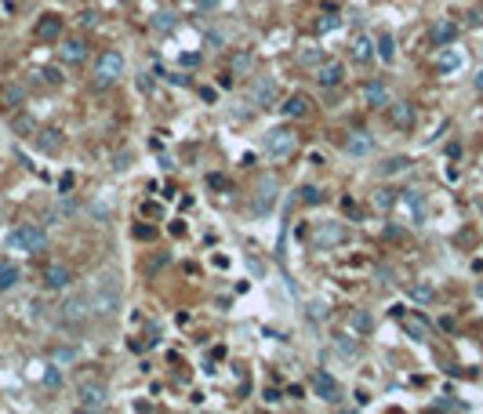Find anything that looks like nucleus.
Segmentation results:
<instances>
[{
    "label": "nucleus",
    "instance_id": "c85d7f7f",
    "mask_svg": "<svg viewBox=\"0 0 483 414\" xmlns=\"http://www.w3.org/2000/svg\"><path fill=\"white\" fill-rule=\"evenodd\" d=\"M411 167V156H389V160L382 164V174H400Z\"/></svg>",
    "mask_w": 483,
    "mask_h": 414
},
{
    "label": "nucleus",
    "instance_id": "7c9ffc66",
    "mask_svg": "<svg viewBox=\"0 0 483 414\" xmlns=\"http://www.w3.org/2000/svg\"><path fill=\"white\" fill-rule=\"evenodd\" d=\"M334 345L342 349L345 356H360V345H357V338H352V334H338V338H334Z\"/></svg>",
    "mask_w": 483,
    "mask_h": 414
},
{
    "label": "nucleus",
    "instance_id": "4c0bfd02",
    "mask_svg": "<svg viewBox=\"0 0 483 414\" xmlns=\"http://www.w3.org/2000/svg\"><path fill=\"white\" fill-rule=\"evenodd\" d=\"M37 76H40V81H44V84H51V88H58V84H62V73H58L55 66H51V69H40Z\"/></svg>",
    "mask_w": 483,
    "mask_h": 414
},
{
    "label": "nucleus",
    "instance_id": "473e14b6",
    "mask_svg": "<svg viewBox=\"0 0 483 414\" xmlns=\"http://www.w3.org/2000/svg\"><path fill=\"white\" fill-rule=\"evenodd\" d=\"M298 200H302V204H313V207H316V204H324V193H320L316 185H302V189H298Z\"/></svg>",
    "mask_w": 483,
    "mask_h": 414
},
{
    "label": "nucleus",
    "instance_id": "e433bc0d",
    "mask_svg": "<svg viewBox=\"0 0 483 414\" xmlns=\"http://www.w3.org/2000/svg\"><path fill=\"white\" fill-rule=\"evenodd\" d=\"M302 66H320V47H305V51L298 55Z\"/></svg>",
    "mask_w": 483,
    "mask_h": 414
},
{
    "label": "nucleus",
    "instance_id": "7ed1b4c3",
    "mask_svg": "<svg viewBox=\"0 0 483 414\" xmlns=\"http://www.w3.org/2000/svg\"><path fill=\"white\" fill-rule=\"evenodd\" d=\"M124 55L120 51H102L99 55V62H95V84L99 88H106V84H117L120 76H124Z\"/></svg>",
    "mask_w": 483,
    "mask_h": 414
},
{
    "label": "nucleus",
    "instance_id": "c03bdc74",
    "mask_svg": "<svg viewBox=\"0 0 483 414\" xmlns=\"http://www.w3.org/2000/svg\"><path fill=\"white\" fill-rule=\"evenodd\" d=\"M436 407H440V411H461V404H458V400H455V404H450V400H440Z\"/></svg>",
    "mask_w": 483,
    "mask_h": 414
},
{
    "label": "nucleus",
    "instance_id": "5701e85b",
    "mask_svg": "<svg viewBox=\"0 0 483 414\" xmlns=\"http://www.w3.org/2000/svg\"><path fill=\"white\" fill-rule=\"evenodd\" d=\"M37 149L40 153H58L62 149V131H40L37 135Z\"/></svg>",
    "mask_w": 483,
    "mask_h": 414
},
{
    "label": "nucleus",
    "instance_id": "f704fd0d",
    "mask_svg": "<svg viewBox=\"0 0 483 414\" xmlns=\"http://www.w3.org/2000/svg\"><path fill=\"white\" fill-rule=\"evenodd\" d=\"M349 320H352V327H357V331H371V327H375V320H371L367 313H360V309H352Z\"/></svg>",
    "mask_w": 483,
    "mask_h": 414
},
{
    "label": "nucleus",
    "instance_id": "6ab92c4d",
    "mask_svg": "<svg viewBox=\"0 0 483 414\" xmlns=\"http://www.w3.org/2000/svg\"><path fill=\"white\" fill-rule=\"evenodd\" d=\"M363 102L367 106H389V88H385L382 81L363 84Z\"/></svg>",
    "mask_w": 483,
    "mask_h": 414
},
{
    "label": "nucleus",
    "instance_id": "2f4dec72",
    "mask_svg": "<svg viewBox=\"0 0 483 414\" xmlns=\"http://www.w3.org/2000/svg\"><path fill=\"white\" fill-rule=\"evenodd\" d=\"M40 381H44L47 389H58V386H62V371L55 367V363H47V367H44V374H40Z\"/></svg>",
    "mask_w": 483,
    "mask_h": 414
},
{
    "label": "nucleus",
    "instance_id": "20e7f679",
    "mask_svg": "<svg viewBox=\"0 0 483 414\" xmlns=\"http://www.w3.org/2000/svg\"><path fill=\"white\" fill-rule=\"evenodd\" d=\"M309 389H313V396H320L324 404H338V400H342V386H338V378H334L331 371H313V374H309Z\"/></svg>",
    "mask_w": 483,
    "mask_h": 414
},
{
    "label": "nucleus",
    "instance_id": "a878e982",
    "mask_svg": "<svg viewBox=\"0 0 483 414\" xmlns=\"http://www.w3.org/2000/svg\"><path fill=\"white\" fill-rule=\"evenodd\" d=\"M378 58L385 62V66H389V62L396 58V40H393L389 33H382V37H378Z\"/></svg>",
    "mask_w": 483,
    "mask_h": 414
},
{
    "label": "nucleus",
    "instance_id": "39448f33",
    "mask_svg": "<svg viewBox=\"0 0 483 414\" xmlns=\"http://www.w3.org/2000/svg\"><path fill=\"white\" fill-rule=\"evenodd\" d=\"M298 149V138L291 127H272V131L265 135V153L269 156H291Z\"/></svg>",
    "mask_w": 483,
    "mask_h": 414
},
{
    "label": "nucleus",
    "instance_id": "4be33fe9",
    "mask_svg": "<svg viewBox=\"0 0 483 414\" xmlns=\"http://www.w3.org/2000/svg\"><path fill=\"white\" fill-rule=\"evenodd\" d=\"M19 280H22L19 265H11V262H0V295H4V291H11Z\"/></svg>",
    "mask_w": 483,
    "mask_h": 414
},
{
    "label": "nucleus",
    "instance_id": "c756f323",
    "mask_svg": "<svg viewBox=\"0 0 483 414\" xmlns=\"http://www.w3.org/2000/svg\"><path fill=\"white\" fill-rule=\"evenodd\" d=\"M371 55H375V44L367 40V37H360L357 44H352V58H357V62H367Z\"/></svg>",
    "mask_w": 483,
    "mask_h": 414
},
{
    "label": "nucleus",
    "instance_id": "f257e3e1",
    "mask_svg": "<svg viewBox=\"0 0 483 414\" xmlns=\"http://www.w3.org/2000/svg\"><path fill=\"white\" fill-rule=\"evenodd\" d=\"M8 247L11 251H26V254H37L47 247V233L37 226V222H26V226H15L8 233Z\"/></svg>",
    "mask_w": 483,
    "mask_h": 414
},
{
    "label": "nucleus",
    "instance_id": "cd10ccee",
    "mask_svg": "<svg viewBox=\"0 0 483 414\" xmlns=\"http://www.w3.org/2000/svg\"><path fill=\"white\" fill-rule=\"evenodd\" d=\"M272 189H277V182H272V179H265V182H262V193H259V204H254V215H265V211H269Z\"/></svg>",
    "mask_w": 483,
    "mask_h": 414
},
{
    "label": "nucleus",
    "instance_id": "a18cd8bd",
    "mask_svg": "<svg viewBox=\"0 0 483 414\" xmlns=\"http://www.w3.org/2000/svg\"><path fill=\"white\" fill-rule=\"evenodd\" d=\"M473 84H476V91H483V69L476 73V81H473Z\"/></svg>",
    "mask_w": 483,
    "mask_h": 414
},
{
    "label": "nucleus",
    "instance_id": "58836bf2",
    "mask_svg": "<svg viewBox=\"0 0 483 414\" xmlns=\"http://www.w3.org/2000/svg\"><path fill=\"white\" fill-rule=\"evenodd\" d=\"M131 236L135 240H156V229L153 226H131Z\"/></svg>",
    "mask_w": 483,
    "mask_h": 414
},
{
    "label": "nucleus",
    "instance_id": "393cba45",
    "mask_svg": "<svg viewBox=\"0 0 483 414\" xmlns=\"http://www.w3.org/2000/svg\"><path fill=\"white\" fill-rule=\"evenodd\" d=\"M174 26H179V15L174 11H156L153 15V29H160V33H171Z\"/></svg>",
    "mask_w": 483,
    "mask_h": 414
},
{
    "label": "nucleus",
    "instance_id": "a211bd4d",
    "mask_svg": "<svg viewBox=\"0 0 483 414\" xmlns=\"http://www.w3.org/2000/svg\"><path fill=\"white\" fill-rule=\"evenodd\" d=\"M436 69H440V73H458V69H461V55H458L450 44L440 47V55H436Z\"/></svg>",
    "mask_w": 483,
    "mask_h": 414
},
{
    "label": "nucleus",
    "instance_id": "bb28decb",
    "mask_svg": "<svg viewBox=\"0 0 483 414\" xmlns=\"http://www.w3.org/2000/svg\"><path fill=\"white\" fill-rule=\"evenodd\" d=\"M404 204L411 207V215H414V218H422V215H425V200H422V193H418V189H404Z\"/></svg>",
    "mask_w": 483,
    "mask_h": 414
},
{
    "label": "nucleus",
    "instance_id": "ddd939ff",
    "mask_svg": "<svg viewBox=\"0 0 483 414\" xmlns=\"http://www.w3.org/2000/svg\"><path fill=\"white\" fill-rule=\"evenodd\" d=\"M58 58H62V62H69V66H80V62L88 58V44H84V40H62Z\"/></svg>",
    "mask_w": 483,
    "mask_h": 414
},
{
    "label": "nucleus",
    "instance_id": "f8f14e48",
    "mask_svg": "<svg viewBox=\"0 0 483 414\" xmlns=\"http://www.w3.org/2000/svg\"><path fill=\"white\" fill-rule=\"evenodd\" d=\"M400 324H404V334H407V338H414V342H425L429 338V320H425V316H400Z\"/></svg>",
    "mask_w": 483,
    "mask_h": 414
},
{
    "label": "nucleus",
    "instance_id": "72a5a7b5",
    "mask_svg": "<svg viewBox=\"0 0 483 414\" xmlns=\"http://www.w3.org/2000/svg\"><path fill=\"white\" fill-rule=\"evenodd\" d=\"M432 295H436V291H432V283H411V298L414 301H432Z\"/></svg>",
    "mask_w": 483,
    "mask_h": 414
},
{
    "label": "nucleus",
    "instance_id": "9d476101",
    "mask_svg": "<svg viewBox=\"0 0 483 414\" xmlns=\"http://www.w3.org/2000/svg\"><path fill=\"white\" fill-rule=\"evenodd\" d=\"M429 40H432V47H447V44H455V40H458V26H455V19H440L436 26L429 29Z\"/></svg>",
    "mask_w": 483,
    "mask_h": 414
},
{
    "label": "nucleus",
    "instance_id": "0eeeda50",
    "mask_svg": "<svg viewBox=\"0 0 483 414\" xmlns=\"http://www.w3.org/2000/svg\"><path fill=\"white\" fill-rule=\"evenodd\" d=\"M88 316H91V298L88 295H76V298H69L66 306H62V324H66V327L84 324Z\"/></svg>",
    "mask_w": 483,
    "mask_h": 414
},
{
    "label": "nucleus",
    "instance_id": "4468645a",
    "mask_svg": "<svg viewBox=\"0 0 483 414\" xmlns=\"http://www.w3.org/2000/svg\"><path fill=\"white\" fill-rule=\"evenodd\" d=\"M251 102H259V106L277 102V81H272V76H262V81L251 88Z\"/></svg>",
    "mask_w": 483,
    "mask_h": 414
},
{
    "label": "nucleus",
    "instance_id": "ea45409f",
    "mask_svg": "<svg viewBox=\"0 0 483 414\" xmlns=\"http://www.w3.org/2000/svg\"><path fill=\"white\" fill-rule=\"evenodd\" d=\"M55 360H58V363H73V360H76V349H69V345L55 349Z\"/></svg>",
    "mask_w": 483,
    "mask_h": 414
},
{
    "label": "nucleus",
    "instance_id": "1a4fd4ad",
    "mask_svg": "<svg viewBox=\"0 0 483 414\" xmlns=\"http://www.w3.org/2000/svg\"><path fill=\"white\" fill-rule=\"evenodd\" d=\"M73 283V269L69 265H47L44 269V288L47 291H66Z\"/></svg>",
    "mask_w": 483,
    "mask_h": 414
},
{
    "label": "nucleus",
    "instance_id": "c9c22d12",
    "mask_svg": "<svg viewBox=\"0 0 483 414\" xmlns=\"http://www.w3.org/2000/svg\"><path fill=\"white\" fill-rule=\"evenodd\" d=\"M334 26H338V15H320V22H316V33L324 37V33H331Z\"/></svg>",
    "mask_w": 483,
    "mask_h": 414
},
{
    "label": "nucleus",
    "instance_id": "37998d69",
    "mask_svg": "<svg viewBox=\"0 0 483 414\" xmlns=\"http://www.w3.org/2000/svg\"><path fill=\"white\" fill-rule=\"evenodd\" d=\"M218 4H222V0H197V8H200V11H215Z\"/></svg>",
    "mask_w": 483,
    "mask_h": 414
},
{
    "label": "nucleus",
    "instance_id": "49530a36",
    "mask_svg": "<svg viewBox=\"0 0 483 414\" xmlns=\"http://www.w3.org/2000/svg\"><path fill=\"white\" fill-rule=\"evenodd\" d=\"M0 222H4V207H0Z\"/></svg>",
    "mask_w": 483,
    "mask_h": 414
},
{
    "label": "nucleus",
    "instance_id": "a19ab883",
    "mask_svg": "<svg viewBox=\"0 0 483 414\" xmlns=\"http://www.w3.org/2000/svg\"><path fill=\"white\" fill-rule=\"evenodd\" d=\"M247 66H251V55H247V51H244V55H236V62H233V69H236V73H244Z\"/></svg>",
    "mask_w": 483,
    "mask_h": 414
},
{
    "label": "nucleus",
    "instance_id": "f3484780",
    "mask_svg": "<svg viewBox=\"0 0 483 414\" xmlns=\"http://www.w3.org/2000/svg\"><path fill=\"white\" fill-rule=\"evenodd\" d=\"M37 37L40 40H58L62 37V19L58 15H44V19L37 22Z\"/></svg>",
    "mask_w": 483,
    "mask_h": 414
},
{
    "label": "nucleus",
    "instance_id": "2eb2a0df",
    "mask_svg": "<svg viewBox=\"0 0 483 414\" xmlns=\"http://www.w3.org/2000/svg\"><path fill=\"white\" fill-rule=\"evenodd\" d=\"M371 149H375V138L367 135V131H352V135L345 138V153H349V156H367Z\"/></svg>",
    "mask_w": 483,
    "mask_h": 414
},
{
    "label": "nucleus",
    "instance_id": "dca6fc26",
    "mask_svg": "<svg viewBox=\"0 0 483 414\" xmlns=\"http://www.w3.org/2000/svg\"><path fill=\"white\" fill-rule=\"evenodd\" d=\"M389 120H393V127H400V131H411L414 127V106L411 102H396L389 109Z\"/></svg>",
    "mask_w": 483,
    "mask_h": 414
},
{
    "label": "nucleus",
    "instance_id": "f03ea898",
    "mask_svg": "<svg viewBox=\"0 0 483 414\" xmlns=\"http://www.w3.org/2000/svg\"><path fill=\"white\" fill-rule=\"evenodd\" d=\"M91 309L95 313H113L120 306V283L113 280V276H99V283L91 288Z\"/></svg>",
    "mask_w": 483,
    "mask_h": 414
},
{
    "label": "nucleus",
    "instance_id": "b1692460",
    "mask_svg": "<svg viewBox=\"0 0 483 414\" xmlns=\"http://www.w3.org/2000/svg\"><path fill=\"white\" fill-rule=\"evenodd\" d=\"M69 215H76V200H58L51 211H47V222H62V218H69Z\"/></svg>",
    "mask_w": 483,
    "mask_h": 414
},
{
    "label": "nucleus",
    "instance_id": "79ce46f5",
    "mask_svg": "<svg viewBox=\"0 0 483 414\" xmlns=\"http://www.w3.org/2000/svg\"><path fill=\"white\" fill-rule=\"evenodd\" d=\"M207 185H211V189H229V182H225L222 174H207Z\"/></svg>",
    "mask_w": 483,
    "mask_h": 414
},
{
    "label": "nucleus",
    "instance_id": "9b49d317",
    "mask_svg": "<svg viewBox=\"0 0 483 414\" xmlns=\"http://www.w3.org/2000/svg\"><path fill=\"white\" fill-rule=\"evenodd\" d=\"M342 81H345L342 62H320V69H316V84L320 88H338Z\"/></svg>",
    "mask_w": 483,
    "mask_h": 414
},
{
    "label": "nucleus",
    "instance_id": "423d86ee",
    "mask_svg": "<svg viewBox=\"0 0 483 414\" xmlns=\"http://www.w3.org/2000/svg\"><path fill=\"white\" fill-rule=\"evenodd\" d=\"M345 226L342 222H320V226L313 229V244L316 247H338V244H345Z\"/></svg>",
    "mask_w": 483,
    "mask_h": 414
},
{
    "label": "nucleus",
    "instance_id": "412c9836",
    "mask_svg": "<svg viewBox=\"0 0 483 414\" xmlns=\"http://www.w3.org/2000/svg\"><path fill=\"white\" fill-rule=\"evenodd\" d=\"M0 102H4V109H19L26 102V88L22 84H8L4 91H0Z\"/></svg>",
    "mask_w": 483,
    "mask_h": 414
},
{
    "label": "nucleus",
    "instance_id": "aec40b11",
    "mask_svg": "<svg viewBox=\"0 0 483 414\" xmlns=\"http://www.w3.org/2000/svg\"><path fill=\"white\" fill-rule=\"evenodd\" d=\"M280 113H284V117H291V120H298V117L309 113V99H305V94H291V99L280 106Z\"/></svg>",
    "mask_w": 483,
    "mask_h": 414
},
{
    "label": "nucleus",
    "instance_id": "6e6552de",
    "mask_svg": "<svg viewBox=\"0 0 483 414\" xmlns=\"http://www.w3.org/2000/svg\"><path fill=\"white\" fill-rule=\"evenodd\" d=\"M76 407H84V411H106L109 407V392L102 386H80Z\"/></svg>",
    "mask_w": 483,
    "mask_h": 414
}]
</instances>
